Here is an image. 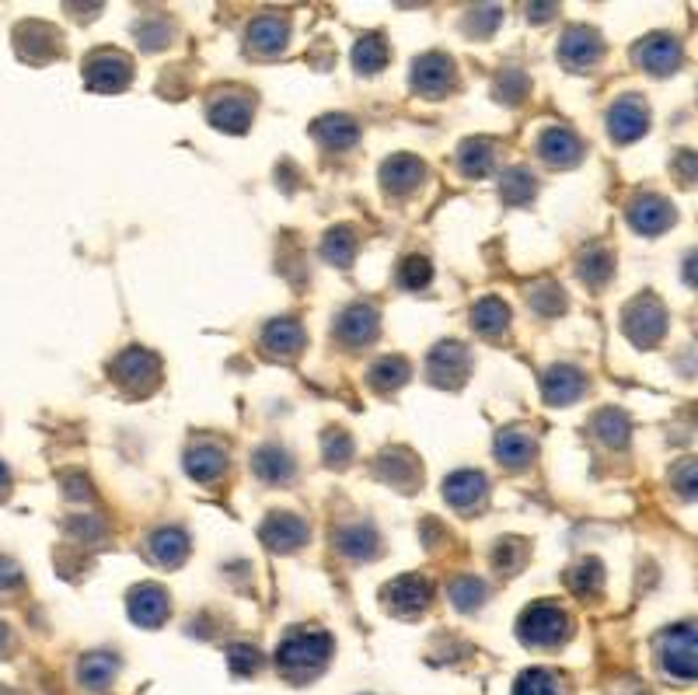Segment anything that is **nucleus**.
Listing matches in <instances>:
<instances>
[{"instance_id":"nucleus-29","label":"nucleus","mask_w":698,"mask_h":695,"mask_svg":"<svg viewBox=\"0 0 698 695\" xmlns=\"http://www.w3.org/2000/svg\"><path fill=\"white\" fill-rule=\"evenodd\" d=\"M493 161H496V147H493V141H482V136L464 141L461 151H458V168L469 178L489 175V172H493Z\"/></svg>"},{"instance_id":"nucleus-18","label":"nucleus","mask_w":698,"mask_h":695,"mask_svg":"<svg viewBox=\"0 0 698 695\" xmlns=\"http://www.w3.org/2000/svg\"><path fill=\"white\" fill-rule=\"evenodd\" d=\"M538 151L555 168H573V165H579V157H584V144H579V136L566 126H548L538 136Z\"/></svg>"},{"instance_id":"nucleus-28","label":"nucleus","mask_w":698,"mask_h":695,"mask_svg":"<svg viewBox=\"0 0 698 695\" xmlns=\"http://www.w3.org/2000/svg\"><path fill=\"white\" fill-rule=\"evenodd\" d=\"M78 675H81V685H84V688H91V692H105V688L115 682V675H120V657H115V654H105V651L88 654V657L81 661V667H78Z\"/></svg>"},{"instance_id":"nucleus-9","label":"nucleus","mask_w":698,"mask_h":695,"mask_svg":"<svg viewBox=\"0 0 698 695\" xmlns=\"http://www.w3.org/2000/svg\"><path fill=\"white\" fill-rule=\"evenodd\" d=\"M308 535H311L308 521L290 511H273L259 524V539L269 552H297V549H305Z\"/></svg>"},{"instance_id":"nucleus-23","label":"nucleus","mask_w":698,"mask_h":695,"mask_svg":"<svg viewBox=\"0 0 698 695\" xmlns=\"http://www.w3.org/2000/svg\"><path fill=\"white\" fill-rule=\"evenodd\" d=\"M489 479L475 469H461L454 476H448L444 482V500L454 507V511H472V507L485 497Z\"/></svg>"},{"instance_id":"nucleus-26","label":"nucleus","mask_w":698,"mask_h":695,"mask_svg":"<svg viewBox=\"0 0 698 695\" xmlns=\"http://www.w3.org/2000/svg\"><path fill=\"white\" fill-rule=\"evenodd\" d=\"M287 35L290 29L279 14H263L248 25V45L255 53H279L287 45Z\"/></svg>"},{"instance_id":"nucleus-4","label":"nucleus","mask_w":698,"mask_h":695,"mask_svg":"<svg viewBox=\"0 0 698 695\" xmlns=\"http://www.w3.org/2000/svg\"><path fill=\"white\" fill-rule=\"evenodd\" d=\"M622 333L633 339L639 350H649L667 336V308L654 294H639L636 300H628L622 311Z\"/></svg>"},{"instance_id":"nucleus-24","label":"nucleus","mask_w":698,"mask_h":695,"mask_svg":"<svg viewBox=\"0 0 698 695\" xmlns=\"http://www.w3.org/2000/svg\"><path fill=\"white\" fill-rule=\"evenodd\" d=\"M227 469V451L214 440H203V444H193L185 451V472H189L196 482H214L220 479Z\"/></svg>"},{"instance_id":"nucleus-32","label":"nucleus","mask_w":698,"mask_h":695,"mask_svg":"<svg viewBox=\"0 0 698 695\" xmlns=\"http://www.w3.org/2000/svg\"><path fill=\"white\" fill-rule=\"evenodd\" d=\"M357 248H360V242H357L353 227H332L329 235H325V242H321V259L346 269V266H353Z\"/></svg>"},{"instance_id":"nucleus-16","label":"nucleus","mask_w":698,"mask_h":695,"mask_svg":"<svg viewBox=\"0 0 698 695\" xmlns=\"http://www.w3.org/2000/svg\"><path fill=\"white\" fill-rule=\"evenodd\" d=\"M252 115H255V99L245 95V91H224V95L209 105V123L224 133H245Z\"/></svg>"},{"instance_id":"nucleus-20","label":"nucleus","mask_w":698,"mask_h":695,"mask_svg":"<svg viewBox=\"0 0 698 695\" xmlns=\"http://www.w3.org/2000/svg\"><path fill=\"white\" fill-rule=\"evenodd\" d=\"M542 391H545V399L552 406H573L587 391V378H584V370L555 364V367H548V375L542 378Z\"/></svg>"},{"instance_id":"nucleus-49","label":"nucleus","mask_w":698,"mask_h":695,"mask_svg":"<svg viewBox=\"0 0 698 695\" xmlns=\"http://www.w3.org/2000/svg\"><path fill=\"white\" fill-rule=\"evenodd\" d=\"M21 581V570L11 563V560H0V591L4 587H14Z\"/></svg>"},{"instance_id":"nucleus-37","label":"nucleus","mask_w":698,"mask_h":695,"mask_svg":"<svg viewBox=\"0 0 698 695\" xmlns=\"http://www.w3.org/2000/svg\"><path fill=\"white\" fill-rule=\"evenodd\" d=\"M367 381H370V388H378V391H394L399 385L409 381V364L402 357H381L378 364H370Z\"/></svg>"},{"instance_id":"nucleus-1","label":"nucleus","mask_w":698,"mask_h":695,"mask_svg":"<svg viewBox=\"0 0 698 695\" xmlns=\"http://www.w3.org/2000/svg\"><path fill=\"white\" fill-rule=\"evenodd\" d=\"M332 651H336V643L325 630H294L276 646V667L284 678L305 685L329 667Z\"/></svg>"},{"instance_id":"nucleus-3","label":"nucleus","mask_w":698,"mask_h":695,"mask_svg":"<svg viewBox=\"0 0 698 695\" xmlns=\"http://www.w3.org/2000/svg\"><path fill=\"white\" fill-rule=\"evenodd\" d=\"M660 664L670 678L678 682H695L698 678V625H670L657 640Z\"/></svg>"},{"instance_id":"nucleus-12","label":"nucleus","mask_w":698,"mask_h":695,"mask_svg":"<svg viewBox=\"0 0 698 695\" xmlns=\"http://www.w3.org/2000/svg\"><path fill=\"white\" fill-rule=\"evenodd\" d=\"M674 221H678V211L670 206V200L657 193H643L628 203V224H633L639 235H649V238L664 235V231L674 227Z\"/></svg>"},{"instance_id":"nucleus-22","label":"nucleus","mask_w":698,"mask_h":695,"mask_svg":"<svg viewBox=\"0 0 698 695\" xmlns=\"http://www.w3.org/2000/svg\"><path fill=\"white\" fill-rule=\"evenodd\" d=\"M538 454V440L521 427H506L496 433V458L506 469H527Z\"/></svg>"},{"instance_id":"nucleus-8","label":"nucleus","mask_w":698,"mask_h":695,"mask_svg":"<svg viewBox=\"0 0 698 695\" xmlns=\"http://www.w3.org/2000/svg\"><path fill=\"white\" fill-rule=\"evenodd\" d=\"M430 594H433V584L427 581V576L406 573V576H394V581L381 591V601H384V609H388L391 615L412 619V615H419V612H427Z\"/></svg>"},{"instance_id":"nucleus-7","label":"nucleus","mask_w":698,"mask_h":695,"mask_svg":"<svg viewBox=\"0 0 698 695\" xmlns=\"http://www.w3.org/2000/svg\"><path fill=\"white\" fill-rule=\"evenodd\" d=\"M469 370H472L469 346L454 343V339L437 343L430 350V357H427V378L437 388H458L464 378H469Z\"/></svg>"},{"instance_id":"nucleus-13","label":"nucleus","mask_w":698,"mask_h":695,"mask_svg":"<svg viewBox=\"0 0 698 695\" xmlns=\"http://www.w3.org/2000/svg\"><path fill=\"white\" fill-rule=\"evenodd\" d=\"M604 57V45L597 39L594 29L587 25H573L563 32V39H558V60H563V67H569V71L584 74L591 71V67Z\"/></svg>"},{"instance_id":"nucleus-51","label":"nucleus","mask_w":698,"mask_h":695,"mask_svg":"<svg viewBox=\"0 0 698 695\" xmlns=\"http://www.w3.org/2000/svg\"><path fill=\"white\" fill-rule=\"evenodd\" d=\"M8 486H11V472H8V466H4V461H0V497L8 493Z\"/></svg>"},{"instance_id":"nucleus-25","label":"nucleus","mask_w":698,"mask_h":695,"mask_svg":"<svg viewBox=\"0 0 698 695\" xmlns=\"http://www.w3.org/2000/svg\"><path fill=\"white\" fill-rule=\"evenodd\" d=\"M311 136L329 151H346L360 141V126L349 120V115H321V120L311 123Z\"/></svg>"},{"instance_id":"nucleus-52","label":"nucleus","mask_w":698,"mask_h":695,"mask_svg":"<svg viewBox=\"0 0 698 695\" xmlns=\"http://www.w3.org/2000/svg\"><path fill=\"white\" fill-rule=\"evenodd\" d=\"M8 643H11V636H8V630H4V625H0V654L8 651Z\"/></svg>"},{"instance_id":"nucleus-2","label":"nucleus","mask_w":698,"mask_h":695,"mask_svg":"<svg viewBox=\"0 0 698 695\" xmlns=\"http://www.w3.org/2000/svg\"><path fill=\"white\" fill-rule=\"evenodd\" d=\"M573 630L569 612L563 605H555V601H534L527 605L517 619V636L527 646H538V651H552L558 646Z\"/></svg>"},{"instance_id":"nucleus-30","label":"nucleus","mask_w":698,"mask_h":695,"mask_svg":"<svg viewBox=\"0 0 698 695\" xmlns=\"http://www.w3.org/2000/svg\"><path fill=\"white\" fill-rule=\"evenodd\" d=\"M151 555L161 566H178L189 555V539L182 528H161L151 535Z\"/></svg>"},{"instance_id":"nucleus-11","label":"nucleus","mask_w":698,"mask_h":695,"mask_svg":"<svg viewBox=\"0 0 698 695\" xmlns=\"http://www.w3.org/2000/svg\"><path fill=\"white\" fill-rule=\"evenodd\" d=\"M649 130V109L639 95H622L608 109V133L615 144H633Z\"/></svg>"},{"instance_id":"nucleus-10","label":"nucleus","mask_w":698,"mask_h":695,"mask_svg":"<svg viewBox=\"0 0 698 695\" xmlns=\"http://www.w3.org/2000/svg\"><path fill=\"white\" fill-rule=\"evenodd\" d=\"M458 84L454 60L448 53H427L412 63V88L427 99H444Z\"/></svg>"},{"instance_id":"nucleus-36","label":"nucleus","mask_w":698,"mask_h":695,"mask_svg":"<svg viewBox=\"0 0 698 695\" xmlns=\"http://www.w3.org/2000/svg\"><path fill=\"white\" fill-rule=\"evenodd\" d=\"M378 476H384L388 482L402 486L406 493H412V490H415V482H419V466H415V458H412V454H406V451H391V454L381 458Z\"/></svg>"},{"instance_id":"nucleus-27","label":"nucleus","mask_w":698,"mask_h":695,"mask_svg":"<svg viewBox=\"0 0 698 695\" xmlns=\"http://www.w3.org/2000/svg\"><path fill=\"white\" fill-rule=\"evenodd\" d=\"M252 469H255V476H259L263 482H269V486H279V482H287V479L294 476V458H290L284 448L266 444V448H259V451H255V458H252Z\"/></svg>"},{"instance_id":"nucleus-14","label":"nucleus","mask_w":698,"mask_h":695,"mask_svg":"<svg viewBox=\"0 0 698 695\" xmlns=\"http://www.w3.org/2000/svg\"><path fill=\"white\" fill-rule=\"evenodd\" d=\"M126 609H130V619L136 625H144V630H157V625L168 619L172 601H168V591L161 584H140V587L130 591Z\"/></svg>"},{"instance_id":"nucleus-43","label":"nucleus","mask_w":698,"mask_h":695,"mask_svg":"<svg viewBox=\"0 0 698 695\" xmlns=\"http://www.w3.org/2000/svg\"><path fill=\"white\" fill-rule=\"evenodd\" d=\"M531 308L545 318H555L566 311V294L555 284H538V287H531Z\"/></svg>"},{"instance_id":"nucleus-19","label":"nucleus","mask_w":698,"mask_h":695,"mask_svg":"<svg viewBox=\"0 0 698 695\" xmlns=\"http://www.w3.org/2000/svg\"><path fill=\"white\" fill-rule=\"evenodd\" d=\"M374 336H378V308L370 305H349L336 321V339L353 346V350L367 346Z\"/></svg>"},{"instance_id":"nucleus-50","label":"nucleus","mask_w":698,"mask_h":695,"mask_svg":"<svg viewBox=\"0 0 698 695\" xmlns=\"http://www.w3.org/2000/svg\"><path fill=\"white\" fill-rule=\"evenodd\" d=\"M685 280L691 287H698V252H691V256L685 259Z\"/></svg>"},{"instance_id":"nucleus-47","label":"nucleus","mask_w":698,"mask_h":695,"mask_svg":"<svg viewBox=\"0 0 698 695\" xmlns=\"http://www.w3.org/2000/svg\"><path fill=\"white\" fill-rule=\"evenodd\" d=\"M430 276H433V266L423 259V256H409L402 266H399V284L409 287V290H423L430 284Z\"/></svg>"},{"instance_id":"nucleus-33","label":"nucleus","mask_w":698,"mask_h":695,"mask_svg":"<svg viewBox=\"0 0 698 695\" xmlns=\"http://www.w3.org/2000/svg\"><path fill=\"white\" fill-rule=\"evenodd\" d=\"M472 326H475L482 336H503L506 326H510V308H506V300H500V297H482L479 305L472 308Z\"/></svg>"},{"instance_id":"nucleus-21","label":"nucleus","mask_w":698,"mask_h":695,"mask_svg":"<svg viewBox=\"0 0 698 695\" xmlns=\"http://www.w3.org/2000/svg\"><path fill=\"white\" fill-rule=\"evenodd\" d=\"M305 343H308V336L297 318H276L263 329V346L273 357H297L305 350Z\"/></svg>"},{"instance_id":"nucleus-48","label":"nucleus","mask_w":698,"mask_h":695,"mask_svg":"<svg viewBox=\"0 0 698 695\" xmlns=\"http://www.w3.org/2000/svg\"><path fill=\"white\" fill-rule=\"evenodd\" d=\"M524 560H527V545L521 539H503L493 552V563L500 566V573H517Z\"/></svg>"},{"instance_id":"nucleus-40","label":"nucleus","mask_w":698,"mask_h":695,"mask_svg":"<svg viewBox=\"0 0 698 695\" xmlns=\"http://www.w3.org/2000/svg\"><path fill=\"white\" fill-rule=\"evenodd\" d=\"M448 594H451V605L454 609L472 612V609H479L482 601H485V584L479 581V576H454Z\"/></svg>"},{"instance_id":"nucleus-39","label":"nucleus","mask_w":698,"mask_h":695,"mask_svg":"<svg viewBox=\"0 0 698 695\" xmlns=\"http://www.w3.org/2000/svg\"><path fill=\"white\" fill-rule=\"evenodd\" d=\"M594 430L608 448H622L628 440V416L622 409H601L594 416Z\"/></svg>"},{"instance_id":"nucleus-35","label":"nucleus","mask_w":698,"mask_h":695,"mask_svg":"<svg viewBox=\"0 0 698 695\" xmlns=\"http://www.w3.org/2000/svg\"><path fill=\"white\" fill-rule=\"evenodd\" d=\"M353 67H357L360 74H378V71H384V67H388V42H384L381 32L357 39V45H353Z\"/></svg>"},{"instance_id":"nucleus-38","label":"nucleus","mask_w":698,"mask_h":695,"mask_svg":"<svg viewBox=\"0 0 698 695\" xmlns=\"http://www.w3.org/2000/svg\"><path fill=\"white\" fill-rule=\"evenodd\" d=\"M615 273V256L608 248H591L584 259H579V280L587 287H604Z\"/></svg>"},{"instance_id":"nucleus-41","label":"nucleus","mask_w":698,"mask_h":695,"mask_svg":"<svg viewBox=\"0 0 698 695\" xmlns=\"http://www.w3.org/2000/svg\"><path fill=\"white\" fill-rule=\"evenodd\" d=\"M566 584H569L573 594H579V597H594V591H601V584H604V570H601L597 560H584V563L573 566V570L566 573Z\"/></svg>"},{"instance_id":"nucleus-15","label":"nucleus","mask_w":698,"mask_h":695,"mask_svg":"<svg viewBox=\"0 0 698 695\" xmlns=\"http://www.w3.org/2000/svg\"><path fill=\"white\" fill-rule=\"evenodd\" d=\"M681 42L674 35H649L636 45V60L643 71H649L654 78H667L681 67Z\"/></svg>"},{"instance_id":"nucleus-5","label":"nucleus","mask_w":698,"mask_h":695,"mask_svg":"<svg viewBox=\"0 0 698 695\" xmlns=\"http://www.w3.org/2000/svg\"><path fill=\"white\" fill-rule=\"evenodd\" d=\"M112 378L126 391H133V396H144V391H151L157 385L161 364L151 350H144V346H130V350H123L112 360Z\"/></svg>"},{"instance_id":"nucleus-45","label":"nucleus","mask_w":698,"mask_h":695,"mask_svg":"<svg viewBox=\"0 0 698 695\" xmlns=\"http://www.w3.org/2000/svg\"><path fill=\"white\" fill-rule=\"evenodd\" d=\"M227 667H230V675L248 678V675H255V671L263 667V654L255 651V646H248V643H235L227 651Z\"/></svg>"},{"instance_id":"nucleus-6","label":"nucleus","mask_w":698,"mask_h":695,"mask_svg":"<svg viewBox=\"0 0 698 695\" xmlns=\"http://www.w3.org/2000/svg\"><path fill=\"white\" fill-rule=\"evenodd\" d=\"M133 78V63L130 57L115 53V50H99L84 60V81L91 91H99V95H115V91H123Z\"/></svg>"},{"instance_id":"nucleus-34","label":"nucleus","mask_w":698,"mask_h":695,"mask_svg":"<svg viewBox=\"0 0 698 695\" xmlns=\"http://www.w3.org/2000/svg\"><path fill=\"white\" fill-rule=\"evenodd\" d=\"M339 549L349 555V560H370V555L381 552V539L370 524H353L339 531Z\"/></svg>"},{"instance_id":"nucleus-44","label":"nucleus","mask_w":698,"mask_h":695,"mask_svg":"<svg viewBox=\"0 0 698 695\" xmlns=\"http://www.w3.org/2000/svg\"><path fill=\"white\" fill-rule=\"evenodd\" d=\"M670 486L681 500H698V458H685L670 469Z\"/></svg>"},{"instance_id":"nucleus-17","label":"nucleus","mask_w":698,"mask_h":695,"mask_svg":"<svg viewBox=\"0 0 698 695\" xmlns=\"http://www.w3.org/2000/svg\"><path fill=\"white\" fill-rule=\"evenodd\" d=\"M427 178V165L415 154H394L381 165V185L388 196H406L415 185H423Z\"/></svg>"},{"instance_id":"nucleus-31","label":"nucleus","mask_w":698,"mask_h":695,"mask_svg":"<svg viewBox=\"0 0 698 695\" xmlns=\"http://www.w3.org/2000/svg\"><path fill=\"white\" fill-rule=\"evenodd\" d=\"M514 695H566V682L552 667H527L514 682Z\"/></svg>"},{"instance_id":"nucleus-42","label":"nucleus","mask_w":698,"mask_h":695,"mask_svg":"<svg viewBox=\"0 0 698 695\" xmlns=\"http://www.w3.org/2000/svg\"><path fill=\"white\" fill-rule=\"evenodd\" d=\"M534 193H538V182L531 178L527 168H514V172H506L503 175V200L510 206H524L534 200Z\"/></svg>"},{"instance_id":"nucleus-46","label":"nucleus","mask_w":698,"mask_h":695,"mask_svg":"<svg viewBox=\"0 0 698 695\" xmlns=\"http://www.w3.org/2000/svg\"><path fill=\"white\" fill-rule=\"evenodd\" d=\"M325 461H329L332 469H339V466H346L349 458H353V440H349V433H342V430H325Z\"/></svg>"}]
</instances>
